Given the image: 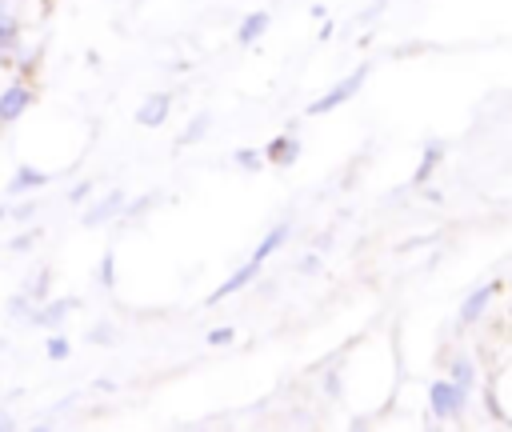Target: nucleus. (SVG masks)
Returning a JSON list of instances; mask_svg holds the SVG:
<instances>
[{
  "label": "nucleus",
  "instance_id": "obj_1",
  "mask_svg": "<svg viewBox=\"0 0 512 432\" xmlns=\"http://www.w3.org/2000/svg\"><path fill=\"white\" fill-rule=\"evenodd\" d=\"M368 72H372V68H368V64H360L356 72H348L344 80H336V84H332L328 92H320V96H316V100H312V104H308L304 112H308V116H328V112H336L340 104H348V100H352V96H356V92L364 88Z\"/></svg>",
  "mask_w": 512,
  "mask_h": 432
},
{
  "label": "nucleus",
  "instance_id": "obj_2",
  "mask_svg": "<svg viewBox=\"0 0 512 432\" xmlns=\"http://www.w3.org/2000/svg\"><path fill=\"white\" fill-rule=\"evenodd\" d=\"M124 204H128V192L124 188H104L100 196H92L80 208V224L84 228H104V224H112V220L124 216Z\"/></svg>",
  "mask_w": 512,
  "mask_h": 432
},
{
  "label": "nucleus",
  "instance_id": "obj_3",
  "mask_svg": "<svg viewBox=\"0 0 512 432\" xmlns=\"http://www.w3.org/2000/svg\"><path fill=\"white\" fill-rule=\"evenodd\" d=\"M468 388H460L456 380H432L428 384V412L436 416V420H452V416H460L464 408H468Z\"/></svg>",
  "mask_w": 512,
  "mask_h": 432
},
{
  "label": "nucleus",
  "instance_id": "obj_4",
  "mask_svg": "<svg viewBox=\"0 0 512 432\" xmlns=\"http://www.w3.org/2000/svg\"><path fill=\"white\" fill-rule=\"evenodd\" d=\"M32 104H36V88L24 76H16L12 84L0 88V124H16Z\"/></svg>",
  "mask_w": 512,
  "mask_h": 432
},
{
  "label": "nucleus",
  "instance_id": "obj_5",
  "mask_svg": "<svg viewBox=\"0 0 512 432\" xmlns=\"http://www.w3.org/2000/svg\"><path fill=\"white\" fill-rule=\"evenodd\" d=\"M260 272H264V264L260 260H244L240 268H232L228 276H224V284H216L212 292H208V304H220V300H228V296H236V292H244L248 284H256L260 280Z\"/></svg>",
  "mask_w": 512,
  "mask_h": 432
},
{
  "label": "nucleus",
  "instance_id": "obj_6",
  "mask_svg": "<svg viewBox=\"0 0 512 432\" xmlns=\"http://www.w3.org/2000/svg\"><path fill=\"white\" fill-rule=\"evenodd\" d=\"M76 308H80V300H76V296H48L44 304H36L32 324H36V328H48V332H60V328H64V320H68Z\"/></svg>",
  "mask_w": 512,
  "mask_h": 432
},
{
  "label": "nucleus",
  "instance_id": "obj_7",
  "mask_svg": "<svg viewBox=\"0 0 512 432\" xmlns=\"http://www.w3.org/2000/svg\"><path fill=\"white\" fill-rule=\"evenodd\" d=\"M52 184V172H44V168H36V164H16L12 168V176H8V196H36L40 188H48Z\"/></svg>",
  "mask_w": 512,
  "mask_h": 432
},
{
  "label": "nucleus",
  "instance_id": "obj_8",
  "mask_svg": "<svg viewBox=\"0 0 512 432\" xmlns=\"http://www.w3.org/2000/svg\"><path fill=\"white\" fill-rule=\"evenodd\" d=\"M168 112H172V92H148L136 108V124L140 128H160L168 120Z\"/></svg>",
  "mask_w": 512,
  "mask_h": 432
},
{
  "label": "nucleus",
  "instance_id": "obj_9",
  "mask_svg": "<svg viewBox=\"0 0 512 432\" xmlns=\"http://www.w3.org/2000/svg\"><path fill=\"white\" fill-rule=\"evenodd\" d=\"M264 160H268V164H280V168L296 164V160H300V136H296V132L272 136V140L264 144Z\"/></svg>",
  "mask_w": 512,
  "mask_h": 432
},
{
  "label": "nucleus",
  "instance_id": "obj_10",
  "mask_svg": "<svg viewBox=\"0 0 512 432\" xmlns=\"http://www.w3.org/2000/svg\"><path fill=\"white\" fill-rule=\"evenodd\" d=\"M500 280H488V284H480L476 292H468L464 296V304H460V324H476L480 316H484V308H488V300L492 296H500Z\"/></svg>",
  "mask_w": 512,
  "mask_h": 432
},
{
  "label": "nucleus",
  "instance_id": "obj_11",
  "mask_svg": "<svg viewBox=\"0 0 512 432\" xmlns=\"http://www.w3.org/2000/svg\"><path fill=\"white\" fill-rule=\"evenodd\" d=\"M268 24H272V16L264 12V8H256V12H244L240 16V24H236V44H256L264 32H268Z\"/></svg>",
  "mask_w": 512,
  "mask_h": 432
},
{
  "label": "nucleus",
  "instance_id": "obj_12",
  "mask_svg": "<svg viewBox=\"0 0 512 432\" xmlns=\"http://www.w3.org/2000/svg\"><path fill=\"white\" fill-rule=\"evenodd\" d=\"M288 236H292V224L288 220H280V224H272L268 232H264V240L252 248V260H260V264H268L272 260V252H280L284 244H288Z\"/></svg>",
  "mask_w": 512,
  "mask_h": 432
},
{
  "label": "nucleus",
  "instance_id": "obj_13",
  "mask_svg": "<svg viewBox=\"0 0 512 432\" xmlns=\"http://www.w3.org/2000/svg\"><path fill=\"white\" fill-rule=\"evenodd\" d=\"M440 160H444V144L440 140H432L424 152H420V164H416V172H412V184L420 188V184H428V176L440 168Z\"/></svg>",
  "mask_w": 512,
  "mask_h": 432
},
{
  "label": "nucleus",
  "instance_id": "obj_14",
  "mask_svg": "<svg viewBox=\"0 0 512 432\" xmlns=\"http://www.w3.org/2000/svg\"><path fill=\"white\" fill-rule=\"evenodd\" d=\"M20 292H24L32 304H44V300L52 296V268H36V272L20 284Z\"/></svg>",
  "mask_w": 512,
  "mask_h": 432
},
{
  "label": "nucleus",
  "instance_id": "obj_15",
  "mask_svg": "<svg viewBox=\"0 0 512 432\" xmlns=\"http://www.w3.org/2000/svg\"><path fill=\"white\" fill-rule=\"evenodd\" d=\"M448 380H456L460 388H468L472 392V384H476V360L472 356H452V364H448Z\"/></svg>",
  "mask_w": 512,
  "mask_h": 432
},
{
  "label": "nucleus",
  "instance_id": "obj_16",
  "mask_svg": "<svg viewBox=\"0 0 512 432\" xmlns=\"http://www.w3.org/2000/svg\"><path fill=\"white\" fill-rule=\"evenodd\" d=\"M208 128H212V116H208V112H196V116L188 120V128L180 132V140H176V144H180V148H188V144H200V140L208 136Z\"/></svg>",
  "mask_w": 512,
  "mask_h": 432
},
{
  "label": "nucleus",
  "instance_id": "obj_17",
  "mask_svg": "<svg viewBox=\"0 0 512 432\" xmlns=\"http://www.w3.org/2000/svg\"><path fill=\"white\" fill-rule=\"evenodd\" d=\"M232 164L244 168V172H260L268 160H264V148H236L232 152Z\"/></svg>",
  "mask_w": 512,
  "mask_h": 432
},
{
  "label": "nucleus",
  "instance_id": "obj_18",
  "mask_svg": "<svg viewBox=\"0 0 512 432\" xmlns=\"http://www.w3.org/2000/svg\"><path fill=\"white\" fill-rule=\"evenodd\" d=\"M96 284H100L104 292L116 288V252H112V248H108V252L100 256V264H96Z\"/></svg>",
  "mask_w": 512,
  "mask_h": 432
},
{
  "label": "nucleus",
  "instance_id": "obj_19",
  "mask_svg": "<svg viewBox=\"0 0 512 432\" xmlns=\"http://www.w3.org/2000/svg\"><path fill=\"white\" fill-rule=\"evenodd\" d=\"M156 200H160L156 192H148V196H136V200H128V204H124V216H120V220H140V216H144V212H148V208H152Z\"/></svg>",
  "mask_w": 512,
  "mask_h": 432
},
{
  "label": "nucleus",
  "instance_id": "obj_20",
  "mask_svg": "<svg viewBox=\"0 0 512 432\" xmlns=\"http://www.w3.org/2000/svg\"><path fill=\"white\" fill-rule=\"evenodd\" d=\"M44 356H48V360H68V356H72V344H68V336L52 332V336H48V344H44Z\"/></svg>",
  "mask_w": 512,
  "mask_h": 432
},
{
  "label": "nucleus",
  "instance_id": "obj_21",
  "mask_svg": "<svg viewBox=\"0 0 512 432\" xmlns=\"http://www.w3.org/2000/svg\"><path fill=\"white\" fill-rule=\"evenodd\" d=\"M32 312H36V304H32L24 292H16V296L8 300V316H12V320H32Z\"/></svg>",
  "mask_w": 512,
  "mask_h": 432
},
{
  "label": "nucleus",
  "instance_id": "obj_22",
  "mask_svg": "<svg viewBox=\"0 0 512 432\" xmlns=\"http://www.w3.org/2000/svg\"><path fill=\"white\" fill-rule=\"evenodd\" d=\"M36 212H40V204H36L32 196H20V204H16V208H8V216H16V224L36 220Z\"/></svg>",
  "mask_w": 512,
  "mask_h": 432
},
{
  "label": "nucleus",
  "instance_id": "obj_23",
  "mask_svg": "<svg viewBox=\"0 0 512 432\" xmlns=\"http://www.w3.org/2000/svg\"><path fill=\"white\" fill-rule=\"evenodd\" d=\"M92 196H96V184H92V180H80V184H72V192H68V204L84 208Z\"/></svg>",
  "mask_w": 512,
  "mask_h": 432
},
{
  "label": "nucleus",
  "instance_id": "obj_24",
  "mask_svg": "<svg viewBox=\"0 0 512 432\" xmlns=\"http://www.w3.org/2000/svg\"><path fill=\"white\" fill-rule=\"evenodd\" d=\"M112 340H116V328L108 320H100V324L88 328V344H112Z\"/></svg>",
  "mask_w": 512,
  "mask_h": 432
},
{
  "label": "nucleus",
  "instance_id": "obj_25",
  "mask_svg": "<svg viewBox=\"0 0 512 432\" xmlns=\"http://www.w3.org/2000/svg\"><path fill=\"white\" fill-rule=\"evenodd\" d=\"M36 240H40V228H24L20 236H12V240H8V252H24V248H32Z\"/></svg>",
  "mask_w": 512,
  "mask_h": 432
},
{
  "label": "nucleus",
  "instance_id": "obj_26",
  "mask_svg": "<svg viewBox=\"0 0 512 432\" xmlns=\"http://www.w3.org/2000/svg\"><path fill=\"white\" fill-rule=\"evenodd\" d=\"M20 40H24V36H20ZM20 40H12V36H4V32H0V72H8V68H12V48H16Z\"/></svg>",
  "mask_w": 512,
  "mask_h": 432
},
{
  "label": "nucleus",
  "instance_id": "obj_27",
  "mask_svg": "<svg viewBox=\"0 0 512 432\" xmlns=\"http://www.w3.org/2000/svg\"><path fill=\"white\" fill-rule=\"evenodd\" d=\"M232 340H236V332H232L228 324H224V328H212V332H208V344H212V348H220V344H232Z\"/></svg>",
  "mask_w": 512,
  "mask_h": 432
},
{
  "label": "nucleus",
  "instance_id": "obj_28",
  "mask_svg": "<svg viewBox=\"0 0 512 432\" xmlns=\"http://www.w3.org/2000/svg\"><path fill=\"white\" fill-rule=\"evenodd\" d=\"M296 268H300V272H316V268H320V248H316V252H308V256H304Z\"/></svg>",
  "mask_w": 512,
  "mask_h": 432
},
{
  "label": "nucleus",
  "instance_id": "obj_29",
  "mask_svg": "<svg viewBox=\"0 0 512 432\" xmlns=\"http://www.w3.org/2000/svg\"><path fill=\"white\" fill-rule=\"evenodd\" d=\"M324 392H328V396H340V376H336V372L324 376Z\"/></svg>",
  "mask_w": 512,
  "mask_h": 432
},
{
  "label": "nucleus",
  "instance_id": "obj_30",
  "mask_svg": "<svg viewBox=\"0 0 512 432\" xmlns=\"http://www.w3.org/2000/svg\"><path fill=\"white\" fill-rule=\"evenodd\" d=\"M0 428H16V420L12 416H0Z\"/></svg>",
  "mask_w": 512,
  "mask_h": 432
},
{
  "label": "nucleus",
  "instance_id": "obj_31",
  "mask_svg": "<svg viewBox=\"0 0 512 432\" xmlns=\"http://www.w3.org/2000/svg\"><path fill=\"white\" fill-rule=\"evenodd\" d=\"M4 220H8V204H0V224H4Z\"/></svg>",
  "mask_w": 512,
  "mask_h": 432
},
{
  "label": "nucleus",
  "instance_id": "obj_32",
  "mask_svg": "<svg viewBox=\"0 0 512 432\" xmlns=\"http://www.w3.org/2000/svg\"><path fill=\"white\" fill-rule=\"evenodd\" d=\"M16 4H20V0H16Z\"/></svg>",
  "mask_w": 512,
  "mask_h": 432
}]
</instances>
